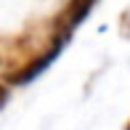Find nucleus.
I'll return each mask as SVG.
<instances>
[{"mask_svg":"<svg viewBox=\"0 0 130 130\" xmlns=\"http://www.w3.org/2000/svg\"><path fill=\"white\" fill-rule=\"evenodd\" d=\"M5 98H8V90H5V85H0V106L5 104Z\"/></svg>","mask_w":130,"mask_h":130,"instance_id":"obj_1","label":"nucleus"}]
</instances>
